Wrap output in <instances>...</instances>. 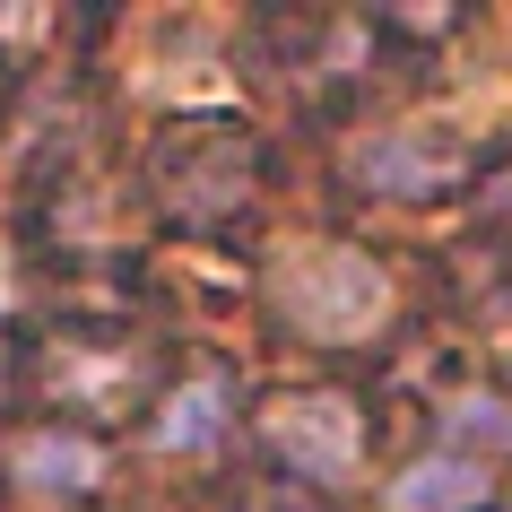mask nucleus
I'll use <instances>...</instances> for the list:
<instances>
[{"label": "nucleus", "instance_id": "obj_5", "mask_svg": "<svg viewBox=\"0 0 512 512\" xmlns=\"http://www.w3.org/2000/svg\"><path fill=\"white\" fill-rule=\"evenodd\" d=\"M486 504V469L460 452H426L408 460L400 478H391V495H382V512H478Z\"/></svg>", "mask_w": 512, "mask_h": 512}, {"label": "nucleus", "instance_id": "obj_1", "mask_svg": "<svg viewBox=\"0 0 512 512\" xmlns=\"http://www.w3.org/2000/svg\"><path fill=\"white\" fill-rule=\"evenodd\" d=\"M278 313L313 339H365L391 313V278L348 243H296L278 261Z\"/></svg>", "mask_w": 512, "mask_h": 512}, {"label": "nucleus", "instance_id": "obj_3", "mask_svg": "<svg viewBox=\"0 0 512 512\" xmlns=\"http://www.w3.org/2000/svg\"><path fill=\"white\" fill-rule=\"evenodd\" d=\"M356 174L374 191H443L460 174V139L452 131H374L356 148Z\"/></svg>", "mask_w": 512, "mask_h": 512}, {"label": "nucleus", "instance_id": "obj_8", "mask_svg": "<svg viewBox=\"0 0 512 512\" xmlns=\"http://www.w3.org/2000/svg\"><path fill=\"white\" fill-rule=\"evenodd\" d=\"M486 200H495V209H512V174H504V183H495V191H486Z\"/></svg>", "mask_w": 512, "mask_h": 512}, {"label": "nucleus", "instance_id": "obj_6", "mask_svg": "<svg viewBox=\"0 0 512 512\" xmlns=\"http://www.w3.org/2000/svg\"><path fill=\"white\" fill-rule=\"evenodd\" d=\"M217 426H226V382H217V374H200V382H183V391L165 400L157 443H165V452H209V443H217Z\"/></svg>", "mask_w": 512, "mask_h": 512}, {"label": "nucleus", "instance_id": "obj_7", "mask_svg": "<svg viewBox=\"0 0 512 512\" xmlns=\"http://www.w3.org/2000/svg\"><path fill=\"white\" fill-rule=\"evenodd\" d=\"M452 434H478V443H512V408H504V400H452Z\"/></svg>", "mask_w": 512, "mask_h": 512}, {"label": "nucleus", "instance_id": "obj_4", "mask_svg": "<svg viewBox=\"0 0 512 512\" xmlns=\"http://www.w3.org/2000/svg\"><path fill=\"white\" fill-rule=\"evenodd\" d=\"M9 478L27 486V495H87V486L105 478V452H96L87 434L44 426V434H18V443H9Z\"/></svg>", "mask_w": 512, "mask_h": 512}, {"label": "nucleus", "instance_id": "obj_9", "mask_svg": "<svg viewBox=\"0 0 512 512\" xmlns=\"http://www.w3.org/2000/svg\"><path fill=\"white\" fill-rule=\"evenodd\" d=\"M0 304H9V243H0Z\"/></svg>", "mask_w": 512, "mask_h": 512}, {"label": "nucleus", "instance_id": "obj_2", "mask_svg": "<svg viewBox=\"0 0 512 512\" xmlns=\"http://www.w3.org/2000/svg\"><path fill=\"white\" fill-rule=\"evenodd\" d=\"M261 434H270V452L287 460V469H304V478H322V486H339L356 469V452H365V426H356V408L339 400V391L278 400L270 417H261Z\"/></svg>", "mask_w": 512, "mask_h": 512}]
</instances>
